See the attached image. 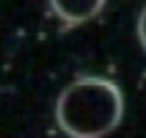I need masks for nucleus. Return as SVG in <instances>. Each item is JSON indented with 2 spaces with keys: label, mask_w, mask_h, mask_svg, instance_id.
I'll list each match as a JSON object with an SVG mask.
<instances>
[{
  "label": "nucleus",
  "mask_w": 146,
  "mask_h": 138,
  "mask_svg": "<svg viewBox=\"0 0 146 138\" xmlns=\"http://www.w3.org/2000/svg\"><path fill=\"white\" fill-rule=\"evenodd\" d=\"M123 118V93L113 80L86 76L73 80L56 103V123L71 138H101Z\"/></svg>",
  "instance_id": "nucleus-1"
},
{
  "label": "nucleus",
  "mask_w": 146,
  "mask_h": 138,
  "mask_svg": "<svg viewBox=\"0 0 146 138\" xmlns=\"http://www.w3.org/2000/svg\"><path fill=\"white\" fill-rule=\"evenodd\" d=\"M48 3H50V10L56 13V18L63 20L66 25L88 23L106 5V0H48Z\"/></svg>",
  "instance_id": "nucleus-2"
},
{
  "label": "nucleus",
  "mask_w": 146,
  "mask_h": 138,
  "mask_svg": "<svg viewBox=\"0 0 146 138\" xmlns=\"http://www.w3.org/2000/svg\"><path fill=\"white\" fill-rule=\"evenodd\" d=\"M139 40H141V45L146 50V8L141 10V15H139Z\"/></svg>",
  "instance_id": "nucleus-3"
}]
</instances>
